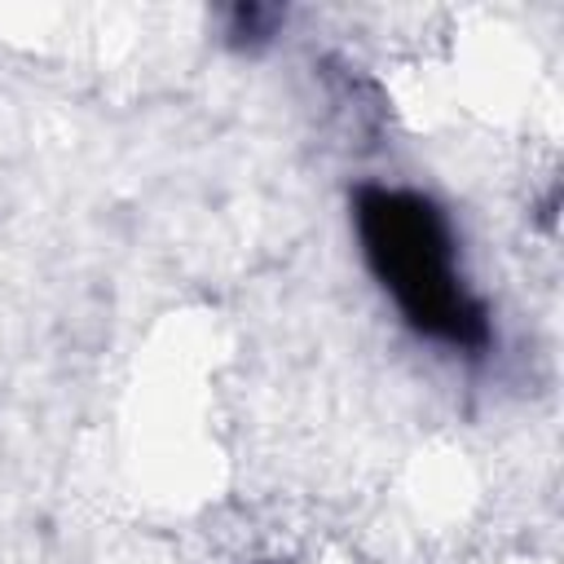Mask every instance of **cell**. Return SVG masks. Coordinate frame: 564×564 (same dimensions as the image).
<instances>
[{
	"mask_svg": "<svg viewBox=\"0 0 564 564\" xmlns=\"http://www.w3.org/2000/svg\"><path fill=\"white\" fill-rule=\"evenodd\" d=\"M278 26H282V9L247 0V4H234V9H229L225 35H229V44H234V48L256 53V48H264V44L278 35Z\"/></svg>",
	"mask_w": 564,
	"mask_h": 564,
	"instance_id": "2",
	"label": "cell"
},
{
	"mask_svg": "<svg viewBox=\"0 0 564 564\" xmlns=\"http://www.w3.org/2000/svg\"><path fill=\"white\" fill-rule=\"evenodd\" d=\"M352 225L366 269L419 339L467 357H480L494 344L489 308L458 273L449 216L427 194L401 185H357Z\"/></svg>",
	"mask_w": 564,
	"mask_h": 564,
	"instance_id": "1",
	"label": "cell"
}]
</instances>
